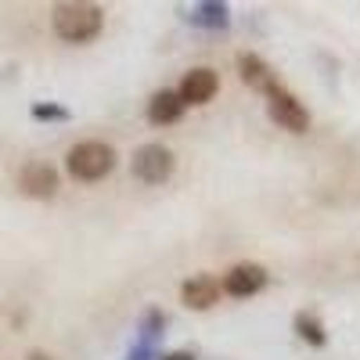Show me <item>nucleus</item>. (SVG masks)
I'll return each instance as SVG.
<instances>
[{
	"instance_id": "8",
	"label": "nucleus",
	"mask_w": 360,
	"mask_h": 360,
	"mask_svg": "<svg viewBox=\"0 0 360 360\" xmlns=\"http://www.w3.org/2000/svg\"><path fill=\"white\" fill-rule=\"evenodd\" d=\"M220 292H224V285L213 274H198V278L180 285V299H184L188 310H209V307H217L220 303Z\"/></svg>"
},
{
	"instance_id": "16",
	"label": "nucleus",
	"mask_w": 360,
	"mask_h": 360,
	"mask_svg": "<svg viewBox=\"0 0 360 360\" xmlns=\"http://www.w3.org/2000/svg\"><path fill=\"white\" fill-rule=\"evenodd\" d=\"M25 360H54V356H47V353H40V349H33V353H29Z\"/></svg>"
},
{
	"instance_id": "13",
	"label": "nucleus",
	"mask_w": 360,
	"mask_h": 360,
	"mask_svg": "<svg viewBox=\"0 0 360 360\" xmlns=\"http://www.w3.org/2000/svg\"><path fill=\"white\" fill-rule=\"evenodd\" d=\"M33 119H69V112L62 105H33Z\"/></svg>"
},
{
	"instance_id": "12",
	"label": "nucleus",
	"mask_w": 360,
	"mask_h": 360,
	"mask_svg": "<svg viewBox=\"0 0 360 360\" xmlns=\"http://www.w3.org/2000/svg\"><path fill=\"white\" fill-rule=\"evenodd\" d=\"M295 335L310 342V346H324L328 335H324V324L314 317V314H295Z\"/></svg>"
},
{
	"instance_id": "6",
	"label": "nucleus",
	"mask_w": 360,
	"mask_h": 360,
	"mask_svg": "<svg viewBox=\"0 0 360 360\" xmlns=\"http://www.w3.org/2000/svg\"><path fill=\"white\" fill-rule=\"evenodd\" d=\"M217 90H220V76H217L213 69L198 65V69L184 72V79H180V86H176V94H180V101H184V108H188V105H205V101H213Z\"/></svg>"
},
{
	"instance_id": "3",
	"label": "nucleus",
	"mask_w": 360,
	"mask_h": 360,
	"mask_svg": "<svg viewBox=\"0 0 360 360\" xmlns=\"http://www.w3.org/2000/svg\"><path fill=\"white\" fill-rule=\"evenodd\" d=\"M266 112L288 134H307L310 130V112L303 108V101H299L295 94H288L285 86H274L266 94Z\"/></svg>"
},
{
	"instance_id": "1",
	"label": "nucleus",
	"mask_w": 360,
	"mask_h": 360,
	"mask_svg": "<svg viewBox=\"0 0 360 360\" xmlns=\"http://www.w3.org/2000/svg\"><path fill=\"white\" fill-rule=\"evenodd\" d=\"M51 25H54L58 40H65V44H90V40L101 33L105 11H101L98 4L72 0V4H58V8L51 11Z\"/></svg>"
},
{
	"instance_id": "15",
	"label": "nucleus",
	"mask_w": 360,
	"mask_h": 360,
	"mask_svg": "<svg viewBox=\"0 0 360 360\" xmlns=\"http://www.w3.org/2000/svg\"><path fill=\"white\" fill-rule=\"evenodd\" d=\"M159 360H195L191 353H184V349H176V353H162Z\"/></svg>"
},
{
	"instance_id": "7",
	"label": "nucleus",
	"mask_w": 360,
	"mask_h": 360,
	"mask_svg": "<svg viewBox=\"0 0 360 360\" xmlns=\"http://www.w3.org/2000/svg\"><path fill=\"white\" fill-rule=\"evenodd\" d=\"M266 288V270L259 263H238L224 274V292L234 299H249Z\"/></svg>"
},
{
	"instance_id": "14",
	"label": "nucleus",
	"mask_w": 360,
	"mask_h": 360,
	"mask_svg": "<svg viewBox=\"0 0 360 360\" xmlns=\"http://www.w3.org/2000/svg\"><path fill=\"white\" fill-rule=\"evenodd\" d=\"M127 360H152V346H148V342H137V349H134Z\"/></svg>"
},
{
	"instance_id": "10",
	"label": "nucleus",
	"mask_w": 360,
	"mask_h": 360,
	"mask_svg": "<svg viewBox=\"0 0 360 360\" xmlns=\"http://www.w3.org/2000/svg\"><path fill=\"white\" fill-rule=\"evenodd\" d=\"M180 115H184V101H180L176 90H155L152 101H148V119H152L155 127H169Z\"/></svg>"
},
{
	"instance_id": "5",
	"label": "nucleus",
	"mask_w": 360,
	"mask_h": 360,
	"mask_svg": "<svg viewBox=\"0 0 360 360\" xmlns=\"http://www.w3.org/2000/svg\"><path fill=\"white\" fill-rule=\"evenodd\" d=\"M18 191L29 198H54L58 195V169L51 162H25L18 169Z\"/></svg>"
},
{
	"instance_id": "2",
	"label": "nucleus",
	"mask_w": 360,
	"mask_h": 360,
	"mask_svg": "<svg viewBox=\"0 0 360 360\" xmlns=\"http://www.w3.org/2000/svg\"><path fill=\"white\" fill-rule=\"evenodd\" d=\"M65 169L76 180H83V184H94V180H101L115 169V148L105 144V141H79V144L69 148Z\"/></svg>"
},
{
	"instance_id": "11",
	"label": "nucleus",
	"mask_w": 360,
	"mask_h": 360,
	"mask_svg": "<svg viewBox=\"0 0 360 360\" xmlns=\"http://www.w3.org/2000/svg\"><path fill=\"white\" fill-rule=\"evenodd\" d=\"M188 18L195 25H205V29H224L227 25V4H195Z\"/></svg>"
},
{
	"instance_id": "4",
	"label": "nucleus",
	"mask_w": 360,
	"mask_h": 360,
	"mask_svg": "<svg viewBox=\"0 0 360 360\" xmlns=\"http://www.w3.org/2000/svg\"><path fill=\"white\" fill-rule=\"evenodd\" d=\"M173 166L176 159L166 144H141L134 152V176L141 184H162L173 176Z\"/></svg>"
},
{
	"instance_id": "9",
	"label": "nucleus",
	"mask_w": 360,
	"mask_h": 360,
	"mask_svg": "<svg viewBox=\"0 0 360 360\" xmlns=\"http://www.w3.org/2000/svg\"><path fill=\"white\" fill-rule=\"evenodd\" d=\"M238 72H242V83H245L249 90H256V94H270V90L278 86V79H274V72H270V65L263 62L259 54H252V51H242V54H238Z\"/></svg>"
}]
</instances>
